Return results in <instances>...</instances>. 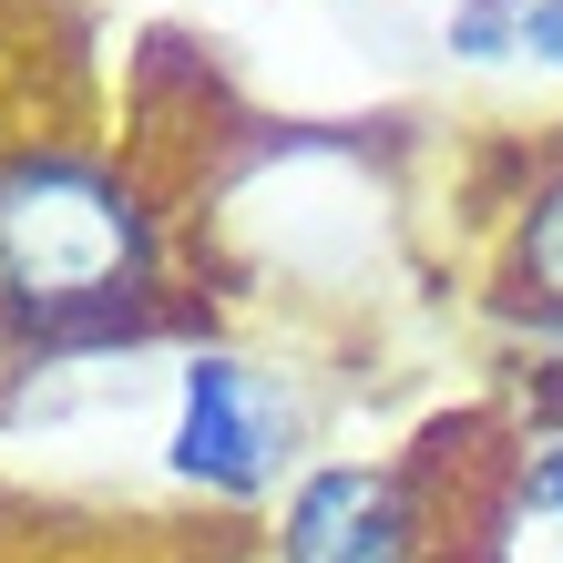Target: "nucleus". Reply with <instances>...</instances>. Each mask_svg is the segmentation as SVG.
Listing matches in <instances>:
<instances>
[{
  "label": "nucleus",
  "instance_id": "423d86ee",
  "mask_svg": "<svg viewBox=\"0 0 563 563\" xmlns=\"http://www.w3.org/2000/svg\"><path fill=\"white\" fill-rule=\"evenodd\" d=\"M533 492H543V503H553V512H563V441H553V451H543V461H533Z\"/></svg>",
  "mask_w": 563,
  "mask_h": 563
},
{
  "label": "nucleus",
  "instance_id": "39448f33",
  "mask_svg": "<svg viewBox=\"0 0 563 563\" xmlns=\"http://www.w3.org/2000/svg\"><path fill=\"white\" fill-rule=\"evenodd\" d=\"M461 52H472V62H492V52H533L543 73H563V0H522L512 21H503V11H472V21H461Z\"/></svg>",
  "mask_w": 563,
  "mask_h": 563
},
{
  "label": "nucleus",
  "instance_id": "f257e3e1",
  "mask_svg": "<svg viewBox=\"0 0 563 563\" xmlns=\"http://www.w3.org/2000/svg\"><path fill=\"white\" fill-rule=\"evenodd\" d=\"M154 297V225L92 154L0 164V308L42 339L134 328Z\"/></svg>",
  "mask_w": 563,
  "mask_h": 563
},
{
  "label": "nucleus",
  "instance_id": "20e7f679",
  "mask_svg": "<svg viewBox=\"0 0 563 563\" xmlns=\"http://www.w3.org/2000/svg\"><path fill=\"white\" fill-rule=\"evenodd\" d=\"M512 308H533L543 328H563V175H543V195L522 206V236H512Z\"/></svg>",
  "mask_w": 563,
  "mask_h": 563
},
{
  "label": "nucleus",
  "instance_id": "7ed1b4c3",
  "mask_svg": "<svg viewBox=\"0 0 563 563\" xmlns=\"http://www.w3.org/2000/svg\"><path fill=\"white\" fill-rule=\"evenodd\" d=\"M287 563H410V512L389 472H308L287 503Z\"/></svg>",
  "mask_w": 563,
  "mask_h": 563
},
{
  "label": "nucleus",
  "instance_id": "f03ea898",
  "mask_svg": "<svg viewBox=\"0 0 563 563\" xmlns=\"http://www.w3.org/2000/svg\"><path fill=\"white\" fill-rule=\"evenodd\" d=\"M287 400L246 358H195L185 369V410H175V472L206 492H267L277 451H287Z\"/></svg>",
  "mask_w": 563,
  "mask_h": 563
}]
</instances>
